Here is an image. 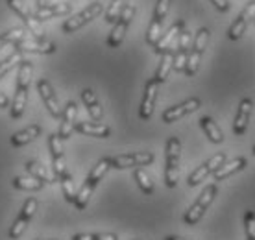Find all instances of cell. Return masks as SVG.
Wrapping results in <instances>:
<instances>
[{
  "label": "cell",
  "mask_w": 255,
  "mask_h": 240,
  "mask_svg": "<svg viewBox=\"0 0 255 240\" xmlns=\"http://www.w3.org/2000/svg\"><path fill=\"white\" fill-rule=\"evenodd\" d=\"M111 168V164H109L108 157L100 159L98 163L93 166V170L89 172V176H87V179L83 181L82 189L76 192V200H74V207L78 209V211H83V209L87 207V203H89L91 196H93V192H95V189L98 187V183L104 179V176L108 174V170Z\"/></svg>",
  "instance_id": "1"
},
{
  "label": "cell",
  "mask_w": 255,
  "mask_h": 240,
  "mask_svg": "<svg viewBox=\"0 0 255 240\" xmlns=\"http://www.w3.org/2000/svg\"><path fill=\"white\" fill-rule=\"evenodd\" d=\"M179 159H181V142L178 137H170L165 146V185L168 189L178 187Z\"/></svg>",
  "instance_id": "2"
},
{
  "label": "cell",
  "mask_w": 255,
  "mask_h": 240,
  "mask_svg": "<svg viewBox=\"0 0 255 240\" xmlns=\"http://www.w3.org/2000/svg\"><path fill=\"white\" fill-rule=\"evenodd\" d=\"M211 32L207 28H200L196 32V35L192 37V44H191V52H189V59H187V67H185V74L189 78L196 76L198 69H200V61L204 57L205 46L209 43Z\"/></svg>",
  "instance_id": "3"
},
{
  "label": "cell",
  "mask_w": 255,
  "mask_h": 240,
  "mask_svg": "<svg viewBox=\"0 0 255 240\" xmlns=\"http://www.w3.org/2000/svg\"><path fill=\"white\" fill-rule=\"evenodd\" d=\"M217 192H218V187L215 183L207 185V187L202 190V194L196 198V202L192 203L191 207H189V211L185 213V216H183V222H185L187 226H196L198 222L202 220V216L205 215V211H207L209 205L213 203Z\"/></svg>",
  "instance_id": "4"
},
{
  "label": "cell",
  "mask_w": 255,
  "mask_h": 240,
  "mask_svg": "<svg viewBox=\"0 0 255 240\" xmlns=\"http://www.w3.org/2000/svg\"><path fill=\"white\" fill-rule=\"evenodd\" d=\"M104 11V6L100 0H96V2H91L87 7H83L82 11H78L76 15H72L69 19L65 20L63 24H61V32L63 33H72V32H78L80 28H83L85 24H89L91 20H95L96 17H100Z\"/></svg>",
  "instance_id": "5"
},
{
  "label": "cell",
  "mask_w": 255,
  "mask_h": 240,
  "mask_svg": "<svg viewBox=\"0 0 255 240\" xmlns=\"http://www.w3.org/2000/svg\"><path fill=\"white\" fill-rule=\"evenodd\" d=\"M135 11H137L135 4L128 2V6L124 7V11L121 13V17L115 20L113 30H111V32H109V35H108V41H106V44H108L109 48H119V46L124 43V37H126L128 28H129V24H131V20H133V17H135Z\"/></svg>",
  "instance_id": "6"
},
{
  "label": "cell",
  "mask_w": 255,
  "mask_h": 240,
  "mask_svg": "<svg viewBox=\"0 0 255 240\" xmlns=\"http://www.w3.org/2000/svg\"><path fill=\"white\" fill-rule=\"evenodd\" d=\"M170 9V0H157L155 7L152 13V20L146 30V43L150 46H155V43L159 41V37L163 35V26H165L166 15Z\"/></svg>",
  "instance_id": "7"
},
{
  "label": "cell",
  "mask_w": 255,
  "mask_h": 240,
  "mask_svg": "<svg viewBox=\"0 0 255 240\" xmlns=\"http://www.w3.org/2000/svg\"><path fill=\"white\" fill-rule=\"evenodd\" d=\"M155 155L152 152H135V153H121V155H113L108 157L111 168L117 170H124V168H139L144 164H152Z\"/></svg>",
  "instance_id": "8"
},
{
  "label": "cell",
  "mask_w": 255,
  "mask_h": 240,
  "mask_svg": "<svg viewBox=\"0 0 255 240\" xmlns=\"http://www.w3.org/2000/svg\"><path fill=\"white\" fill-rule=\"evenodd\" d=\"M6 2H7V7L24 22V26L28 28L30 37L35 39V41H46L45 33L39 30V22L33 19V13H30V9L26 7V4L22 0H6Z\"/></svg>",
  "instance_id": "9"
},
{
  "label": "cell",
  "mask_w": 255,
  "mask_h": 240,
  "mask_svg": "<svg viewBox=\"0 0 255 240\" xmlns=\"http://www.w3.org/2000/svg\"><path fill=\"white\" fill-rule=\"evenodd\" d=\"M37 205H39V202L35 198H28V200H26L22 209H20L19 216H17V220L13 222V226L9 228V239L17 240L22 237V233H24L26 228L30 226V222H32L35 211H37Z\"/></svg>",
  "instance_id": "10"
},
{
  "label": "cell",
  "mask_w": 255,
  "mask_h": 240,
  "mask_svg": "<svg viewBox=\"0 0 255 240\" xmlns=\"http://www.w3.org/2000/svg\"><path fill=\"white\" fill-rule=\"evenodd\" d=\"M224 163H226V153L224 152L215 153L213 157L207 159L205 163H202L196 170L192 172L191 176H189V179H187V183L191 185V187H196L198 183H202V181H204L205 177L213 176V174H215V172H217Z\"/></svg>",
  "instance_id": "11"
},
{
  "label": "cell",
  "mask_w": 255,
  "mask_h": 240,
  "mask_svg": "<svg viewBox=\"0 0 255 240\" xmlns=\"http://www.w3.org/2000/svg\"><path fill=\"white\" fill-rule=\"evenodd\" d=\"M254 19H255V0H250L248 4L244 6L243 11L237 15V19L233 20V24L230 26V30H228V39H230V41H239V39L244 35L248 24Z\"/></svg>",
  "instance_id": "12"
},
{
  "label": "cell",
  "mask_w": 255,
  "mask_h": 240,
  "mask_svg": "<svg viewBox=\"0 0 255 240\" xmlns=\"http://www.w3.org/2000/svg\"><path fill=\"white\" fill-rule=\"evenodd\" d=\"M191 44H192V33L189 32L187 28H183V32L179 33V37H178L176 48H174L172 70H176V72H185L189 52H191Z\"/></svg>",
  "instance_id": "13"
},
{
  "label": "cell",
  "mask_w": 255,
  "mask_h": 240,
  "mask_svg": "<svg viewBox=\"0 0 255 240\" xmlns=\"http://www.w3.org/2000/svg\"><path fill=\"white\" fill-rule=\"evenodd\" d=\"M200 108H202V100H200V98H189V100L181 102V104H176L172 108L165 109L163 115H161V119H163L165 124H172L176 120L183 119L187 115L198 111Z\"/></svg>",
  "instance_id": "14"
},
{
  "label": "cell",
  "mask_w": 255,
  "mask_h": 240,
  "mask_svg": "<svg viewBox=\"0 0 255 240\" xmlns=\"http://www.w3.org/2000/svg\"><path fill=\"white\" fill-rule=\"evenodd\" d=\"M161 83L155 78H150L144 85V95H142V102L139 108V119L140 120H150L155 109V102H157V91H159Z\"/></svg>",
  "instance_id": "15"
},
{
  "label": "cell",
  "mask_w": 255,
  "mask_h": 240,
  "mask_svg": "<svg viewBox=\"0 0 255 240\" xmlns=\"http://www.w3.org/2000/svg\"><path fill=\"white\" fill-rule=\"evenodd\" d=\"M13 50H19L20 54H54L58 50V46L52 41H35L24 35L17 43H13Z\"/></svg>",
  "instance_id": "16"
},
{
  "label": "cell",
  "mask_w": 255,
  "mask_h": 240,
  "mask_svg": "<svg viewBox=\"0 0 255 240\" xmlns=\"http://www.w3.org/2000/svg\"><path fill=\"white\" fill-rule=\"evenodd\" d=\"M183 28H185V20L183 19L176 20V22L161 35L159 41L155 43L153 52H155L157 56H161V54H165V52H168V50H174V48H176V43H178L179 33L183 32Z\"/></svg>",
  "instance_id": "17"
},
{
  "label": "cell",
  "mask_w": 255,
  "mask_h": 240,
  "mask_svg": "<svg viewBox=\"0 0 255 240\" xmlns=\"http://www.w3.org/2000/svg\"><path fill=\"white\" fill-rule=\"evenodd\" d=\"M37 91H39V96H41V100L45 104V108L48 109V113L54 117V119H61V108H59V102H58V96L54 93V87H52V83L46 80V78H41L37 82Z\"/></svg>",
  "instance_id": "18"
},
{
  "label": "cell",
  "mask_w": 255,
  "mask_h": 240,
  "mask_svg": "<svg viewBox=\"0 0 255 240\" xmlns=\"http://www.w3.org/2000/svg\"><path fill=\"white\" fill-rule=\"evenodd\" d=\"M48 148H50L52 155V168H54V176L59 181V177L63 176L67 168H65V155H63V140L58 133H52L48 137Z\"/></svg>",
  "instance_id": "19"
},
{
  "label": "cell",
  "mask_w": 255,
  "mask_h": 240,
  "mask_svg": "<svg viewBox=\"0 0 255 240\" xmlns=\"http://www.w3.org/2000/svg\"><path fill=\"white\" fill-rule=\"evenodd\" d=\"M76 122H78V104L74 100H69L63 109L61 124H59V129H58V135L61 137V140L70 139V135L74 133Z\"/></svg>",
  "instance_id": "20"
},
{
  "label": "cell",
  "mask_w": 255,
  "mask_h": 240,
  "mask_svg": "<svg viewBox=\"0 0 255 240\" xmlns=\"http://www.w3.org/2000/svg\"><path fill=\"white\" fill-rule=\"evenodd\" d=\"M252 111H254V102L250 98H244L239 104V109H237L235 120H233V133L237 137H243L246 129H248L250 124V117H252Z\"/></svg>",
  "instance_id": "21"
},
{
  "label": "cell",
  "mask_w": 255,
  "mask_h": 240,
  "mask_svg": "<svg viewBox=\"0 0 255 240\" xmlns=\"http://www.w3.org/2000/svg\"><path fill=\"white\" fill-rule=\"evenodd\" d=\"M70 11H72L70 2H52L45 7H37V11L33 13V19L37 22H43V20H50L54 17H65Z\"/></svg>",
  "instance_id": "22"
},
{
  "label": "cell",
  "mask_w": 255,
  "mask_h": 240,
  "mask_svg": "<svg viewBox=\"0 0 255 240\" xmlns=\"http://www.w3.org/2000/svg\"><path fill=\"white\" fill-rule=\"evenodd\" d=\"M74 131H78L80 135H89V137H96V139H108L111 135V127L102 124V122H87V120H82V122H76L74 126Z\"/></svg>",
  "instance_id": "23"
},
{
  "label": "cell",
  "mask_w": 255,
  "mask_h": 240,
  "mask_svg": "<svg viewBox=\"0 0 255 240\" xmlns=\"http://www.w3.org/2000/svg\"><path fill=\"white\" fill-rule=\"evenodd\" d=\"M80 98H82L83 106L87 109V113L91 115V119L95 120V122H100L104 117V109H102V106H100V102H98V96L95 95V91H93V89H83Z\"/></svg>",
  "instance_id": "24"
},
{
  "label": "cell",
  "mask_w": 255,
  "mask_h": 240,
  "mask_svg": "<svg viewBox=\"0 0 255 240\" xmlns=\"http://www.w3.org/2000/svg\"><path fill=\"white\" fill-rule=\"evenodd\" d=\"M39 135H41V126L39 124H30L28 127H24V129L17 131L15 135H11L9 142H11L13 148H22V146L33 142Z\"/></svg>",
  "instance_id": "25"
},
{
  "label": "cell",
  "mask_w": 255,
  "mask_h": 240,
  "mask_svg": "<svg viewBox=\"0 0 255 240\" xmlns=\"http://www.w3.org/2000/svg\"><path fill=\"white\" fill-rule=\"evenodd\" d=\"M246 164H248L246 157H237V159H233V161H230V163H224L222 166L213 174V177H215L217 181L228 179V177L233 176V174H237L239 170H244V168H246Z\"/></svg>",
  "instance_id": "26"
},
{
  "label": "cell",
  "mask_w": 255,
  "mask_h": 240,
  "mask_svg": "<svg viewBox=\"0 0 255 240\" xmlns=\"http://www.w3.org/2000/svg\"><path fill=\"white\" fill-rule=\"evenodd\" d=\"M200 126H202V129H204L205 137H207L213 144H222L224 142L222 129L218 127V124L211 119V117H202V119H200Z\"/></svg>",
  "instance_id": "27"
},
{
  "label": "cell",
  "mask_w": 255,
  "mask_h": 240,
  "mask_svg": "<svg viewBox=\"0 0 255 240\" xmlns=\"http://www.w3.org/2000/svg\"><path fill=\"white\" fill-rule=\"evenodd\" d=\"M26 102H28V89L17 87L15 96H13V104H11V108H9V117H11L13 120H19L20 117H22Z\"/></svg>",
  "instance_id": "28"
},
{
  "label": "cell",
  "mask_w": 255,
  "mask_h": 240,
  "mask_svg": "<svg viewBox=\"0 0 255 240\" xmlns=\"http://www.w3.org/2000/svg\"><path fill=\"white\" fill-rule=\"evenodd\" d=\"M24 168H26V172H28L30 176L37 177V179L45 181V183H56V181H58V179H56V176H50V174H48V170L45 168V164H41L39 161H35V159H32V161H26Z\"/></svg>",
  "instance_id": "29"
},
{
  "label": "cell",
  "mask_w": 255,
  "mask_h": 240,
  "mask_svg": "<svg viewBox=\"0 0 255 240\" xmlns=\"http://www.w3.org/2000/svg\"><path fill=\"white\" fill-rule=\"evenodd\" d=\"M11 185H13V189H17V190L37 192V190H41L43 187H45V181H41V179H37V177H33L28 174V177H20V176L13 177Z\"/></svg>",
  "instance_id": "30"
},
{
  "label": "cell",
  "mask_w": 255,
  "mask_h": 240,
  "mask_svg": "<svg viewBox=\"0 0 255 240\" xmlns=\"http://www.w3.org/2000/svg\"><path fill=\"white\" fill-rule=\"evenodd\" d=\"M172 65H174V50H168L165 54H161V61H159V67L155 70V80L159 83H165L168 74L172 72Z\"/></svg>",
  "instance_id": "31"
},
{
  "label": "cell",
  "mask_w": 255,
  "mask_h": 240,
  "mask_svg": "<svg viewBox=\"0 0 255 240\" xmlns=\"http://www.w3.org/2000/svg\"><path fill=\"white\" fill-rule=\"evenodd\" d=\"M128 2H129V0H111L106 13H104V20H106L108 24H115V20L121 17V13L124 11V7L128 6Z\"/></svg>",
  "instance_id": "32"
},
{
  "label": "cell",
  "mask_w": 255,
  "mask_h": 240,
  "mask_svg": "<svg viewBox=\"0 0 255 240\" xmlns=\"http://www.w3.org/2000/svg\"><path fill=\"white\" fill-rule=\"evenodd\" d=\"M22 59H24V57H22V54H20L19 50H13L11 54H7V56L0 61V80L6 76L7 72H11Z\"/></svg>",
  "instance_id": "33"
},
{
  "label": "cell",
  "mask_w": 255,
  "mask_h": 240,
  "mask_svg": "<svg viewBox=\"0 0 255 240\" xmlns=\"http://www.w3.org/2000/svg\"><path fill=\"white\" fill-rule=\"evenodd\" d=\"M32 61L30 59H22L19 63V72H17V87H30V80H32Z\"/></svg>",
  "instance_id": "34"
},
{
  "label": "cell",
  "mask_w": 255,
  "mask_h": 240,
  "mask_svg": "<svg viewBox=\"0 0 255 240\" xmlns=\"http://www.w3.org/2000/svg\"><path fill=\"white\" fill-rule=\"evenodd\" d=\"M133 179L137 181L139 189L142 190V194H146V196H152V194H153V181L150 179V176H148L146 172L142 170L140 166H139V168H135Z\"/></svg>",
  "instance_id": "35"
},
{
  "label": "cell",
  "mask_w": 255,
  "mask_h": 240,
  "mask_svg": "<svg viewBox=\"0 0 255 240\" xmlns=\"http://www.w3.org/2000/svg\"><path fill=\"white\" fill-rule=\"evenodd\" d=\"M59 183H61V190H63V196L69 203H74L76 200V189H74V179L70 172H65L63 176L59 177Z\"/></svg>",
  "instance_id": "36"
},
{
  "label": "cell",
  "mask_w": 255,
  "mask_h": 240,
  "mask_svg": "<svg viewBox=\"0 0 255 240\" xmlns=\"http://www.w3.org/2000/svg\"><path fill=\"white\" fill-rule=\"evenodd\" d=\"M26 35V32L22 28H11V30H7V32L0 33V50L9 43H17L19 39H22Z\"/></svg>",
  "instance_id": "37"
},
{
  "label": "cell",
  "mask_w": 255,
  "mask_h": 240,
  "mask_svg": "<svg viewBox=\"0 0 255 240\" xmlns=\"http://www.w3.org/2000/svg\"><path fill=\"white\" fill-rule=\"evenodd\" d=\"M70 240H119L115 233H80Z\"/></svg>",
  "instance_id": "38"
},
{
  "label": "cell",
  "mask_w": 255,
  "mask_h": 240,
  "mask_svg": "<svg viewBox=\"0 0 255 240\" xmlns=\"http://www.w3.org/2000/svg\"><path fill=\"white\" fill-rule=\"evenodd\" d=\"M244 231H246V239L255 240V213L254 211H246V215H244Z\"/></svg>",
  "instance_id": "39"
},
{
  "label": "cell",
  "mask_w": 255,
  "mask_h": 240,
  "mask_svg": "<svg viewBox=\"0 0 255 240\" xmlns=\"http://www.w3.org/2000/svg\"><path fill=\"white\" fill-rule=\"evenodd\" d=\"M213 6L217 7L220 13H228L230 11V4H228V0H209Z\"/></svg>",
  "instance_id": "40"
},
{
  "label": "cell",
  "mask_w": 255,
  "mask_h": 240,
  "mask_svg": "<svg viewBox=\"0 0 255 240\" xmlns=\"http://www.w3.org/2000/svg\"><path fill=\"white\" fill-rule=\"evenodd\" d=\"M7 106H9V98L0 91V109H6Z\"/></svg>",
  "instance_id": "41"
},
{
  "label": "cell",
  "mask_w": 255,
  "mask_h": 240,
  "mask_svg": "<svg viewBox=\"0 0 255 240\" xmlns=\"http://www.w3.org/2000/svg\"><path fill=\"white\" fill-rule=\"evenodd\" d=\"M48 4H52V0H37V7H45Z\"/></svg>",
  "instance_id": "42"
},
{
  "label": "cell",
  "mask_w": 255,
  "mask_h": 240,
  "mask_svg": "<svg viewBox=\"0 0 255 240\" xmlns=\"http://www.w3.org/2000/svg\"><path fill=\"white\" fill-rule=\"evenodd\" d=\"M163 240H191V239H183V237H174V235H170V237H165Z\"/></svg>",
  "instance_id": "43"
},
{
  "label": "cell",
  "mask_w": 255,
  "mask_h": 240,
  "mask_svg": "<svg viewBox=\"0 0 255 240\" xmlns=\"http://www.w3.org/2000/svg\"><path fill=\"white\" fill-rule=\"evenodd\" d=\"M37 240H59V239H37Z\"/></svg>",
  "instance_id": "44"
},
{
  "label": "cell",
  "mask_w": 255,
  "mask_h": 240,
  "mask_svg": "<svg viewBox=\"0 0 255 240\" xmlns=\"http://www.w3.org/2000/svg\"><path fill=\"white\" fill-rule=\"evenodd\" d=\"M252 152H254V155H255V144H254V146H252Z\"/></svg>",
  "instance_id": "45"
}]
</instances>
